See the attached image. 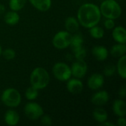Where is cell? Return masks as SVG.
I'll return each mask as SVG.
<instances>
[{"label":"cell","mask_w":126,"mask_h":126,"mask_svg":"<svg viewBox=\"0 0 126 126\" xmlns=\"http://www.w3.org/2000/svg\"><path fill=\"white\" fill-rule=\"evenodd\" d=\"M4 122L8 126H16L19 122V115L18 114L12 109H10L6 111L4 114Z\"/></svg>","instance_id":"5bb4252c"},{"label":"cell","mask_w":126,"mask_h":126,"mask_svg":"<svg viewBox=\"0 0 126 126\" xmlns=\"http://www.w3.org/2000/svg\"><path fill=\"white\" fill-rule=\"evenodd\" d=\"M70 69L72 75H73L75 78L80 79L86 75L88 70V66L84 60H77L72 63Z\"/></svg>","instance_id":"ba28073f"},{"label":"cell","mask_w":126,"mask_h":126,"mask_svg":"<svg viewBox=\"0 0 126 126\" xmlns=\"http://www.w3.org/2000/svg\"><path fill=\"white\" fill-rule=\"evenodd\" d=\"M83 43V37L80 33H78L72 36V40L69 46L71 47L72 51H74L75 49L82 47Z\"/></svg>","instance_id":"7402d4cb"},{"label":"cell","mask_w":126,"mask_h":126,"mask_svg":"<svg viewBox=\"0 0 126 126\" xmlns=\"http://www.w3.org/2000/svg\"><path fill=\"white\" fill-rule=\"evenodd\" d=\"M93 56L99 61H105L108 58V49L103 46H95L92 49Z\"/></svg>","instance_id":"4fadbf2b"},{"label":"cell","mask_w":126,"mask_h":126,"mask_svg":"<svg viewBox=\"0 0 126 126\" xmlns=\"http://www.w3.org/2000/svg\"><path fill=\"white\" fill-rule=\"evenodd\" d=\"M109 100V94L106 91H100L96 92L92 97V103L98 106H104Z\"/></svg>","instance_id":"8fae6325"},{"label":"cell","mask_w":126,"mask_h":126,"mask_svg":"<svg viewBox=\"0 0 126 126\" xmlns=\"http://www.w3.org/2000/svg\"><path fill=\"white\" fill-rule=\"evenodd\" d=\"M1 54H2L4 58L7 61L13 60L16 57V52L11 48H7V49H4L1 52Z\"/></svg>","instance_id":"4316f807"},{"label":"cell","mask_w":126,"mask_h":126,"mask_svg":"<svg viewBox=\"0 0 126 126\" xmlns=\"http://www.w3.org/2000/svg\"><path fill=\"white\" fill-rule=\"evenodd\" d=\"M101 18L100 8L92 3L83 4L78 11V21L86 28H91L97 25Z\"/></svg>","instance_id":"6da1fadb"},{"label":"cell","mask_w":126,"mask_h":126,"mask_svg":"<svg viewBox=\"0 0 126 126\" xmlns=\"http://www.w3.org/2000/svg\"><path fill=\"white\" fill-rule=\"evenodd\" d=\"M126 121L125 117H120L117 120V125L119 126H126Z\"/></svg>","instance_id":"4dcf8cb0"},{"label":"cell","mask_w":126,"mask_h":126,"mask_svg":"<svg viewBox=\"0 0 126 126\" xmlns=\"http://www.w3.org/2000/svg\"><path fill=\"white\" fill-rule=\"evenodd\" d=\"M1 52H2V49H1V45H0V56H1Z\"/></svg>","instance_id":"e575fe53"},{"label":"cell","mask_w":126,"mask_h":126,"mask_svg":"<svg viewBox=\"0 0 126 126\" xmlns=\"http://www.w3.org/2000/svg\"><path fill=\"white\" fill-rule=\"evenodd\" d=\"M119 95H120V97H122V98H124V97H126V89L125 86H123V87L120 89V91H119Z\"/></svg>","instance_id":"1f68e13d"},{"label":"cell","mask_w":126,"mask_h":126,"mask_svg":"<svg viewBox=\"0 0 126 126\" xmlns=\"http://www.w3.org/2000/svg\"><path fill=\"white\" fill-rule=\"evenodd\" d=\"M83 88V83L78 79V78H72L69 79L66 85V89L67 90L74 94H80Z\"/></svg>","instance_id":"30bf717a"},{"label":"cell","mask_w":126,"mask_h":126,"mask_svg":"<svg viewBox=\"0 0 126 126\" xmlns=\"http://www.w3.org/2000/svg\"><path fill=\"white\" fill-rule=\"evenodd\" d=\"M29 1L34 7L42 12L49 10L52 5L51 0H29Z\"/></svg>","instance_id":"9a60e30c"},{"label":"cell","mask_w":126,"mask_h":126,"mask_svg":"<svg viewBox=\"0 0 126 126\" xmlns=\"http://www.w3.org/2000/svg\"><path fill=\"white\" fill-rule=\"evenodd\" d=\"M100 126H114V124H112V123H108V122H106V121H105V122H103V123H100Z\"/></svg>","instance_id":"836d02e7"},{"label":"cell","mask_w":126,"mask_h":126,"mask_svg":"<svg viewBox=\"0 0 126 126\" xmlns=\"http://www.w3.org/2000/svg\"><path fill=\"white\" fill-rule=\"evenodd\" d=\"M24 114L31 120H36L44 114L42 107L35 102L27 103L24 106Z\"/></svg>","instance_id":"52a82bcc"},{"label":"cell","mask_w":126,"mask_h":126,"mask_svg":"<svg viewBox=\"0 0 126 126\" xmlns=\"http://www.w3.org/2000/svg\"><path fill=\"white\" fill-rule=\"evenodd\" d=\"M27 0H10L9 7L13 11H18L21 10L26 4Z\"/></svg>","instance_id":"603a6c76"},{"label":"cell","mask_w":126,"mask_h":126,"mask_svg":"<svg viewBox=\"0 0 126 126\" xmlns=\"http://www.w3.org/2000/svg\"><path fill=\"white\" fill-rule=\"evenodd\" d=\"M38 95V89L32 86H31L26 90L25 97L29 100H33L36 99Z\"/></svg>","instance_id":"d4e9b609"},{"label":"cell","mask_w":126,"mask_h":126,"mask_svg":"<svg viewBox=\"0 0 126 126\" xmlns=\"http://www.w3.org/2000/svg\"><path fill=\"white\" fill-rule=\"evenodd\" d=\"M104 26L106 29L108 30H111L113 29L115 26V23L114 21V19H111V18H106L104 21Z\"/></svg>","instance_id":"f546056e"},{"label":"cell","mask_w":126,"mask_h":126,"mask_svg":"<svg viewBox=\"0 0 126 126\" xmlns=\"http://www.w3.org/2000/svg\"><path fill=\"white\" fill-rule=\"evenodd\" d=\"M1 102L10 108H15L19 106L21 101V97L19 92L13 88L6 89L1 96Z\"/></svg>","instance_id":"277c9868"},{"label":"cell","mask_w":126,"mask_h":126,"mask_svg":"<svg viewBox=\"0 0 126 126\" xmlns=\"http://www.w3.org/2000/svg\"><path fill=\"white\" fill-rule=\"evenodd\" d=\"M4 12H5V7H4V6L0 4V16H1L2 14H4Z\"/></svg>","instance_id":"d6a6232c"},{"label":"cell","mask_w":126,"mask_h":126,"mask_svg":"<svg viewBox=\"0 0 126 126\" xmlns=\"http://www.w3.org/2000/svg\"><path fill=\"white\" fill-rule=\"evenodd\" d=\"M31 86L36 89H42L46 88L49 83V75L46 69L42 67L35 68L31 73L30 78Z\"/></svg>","instance_id":"3957f363"},{"label":"cell","mask_w":126,"mask_h":126,"mask_svg":"<svg viewBox=\"0 0 126 126\" xmlns=\"http://www.w3.org/2000/svg\"><path fill=\"white\" fill-rule=\"evenodd\" d=\"M117 69L119 75L123 78L126 79V55H123L120 57V59L117 63Z\"/></svg>","instance_id":"44dd1931"},{"label":"cell","mask_w":126,"mask_h":126,"mask_svg":"<svg viewBox=\"0 0 126 126\" xmlns=\"http://www.w3.org/2000/svg\"><path fill=\"white\" fill-rule=\"evenodd\" d=\"M73 52L75 55V58L77 60H84V58L86 57V55H87L86 49L84 47H83V46L75 49Z\"/></svg>","instance_id":"484cf974"},{"label":"cell","mask_w":126,"mask_h":126,"mask_svg":"<svg viewBox=\"0 0 126 126\" xmlns=\"http://www.w3.org/2000/svg\"><path fill=\"white\" fill-rule=\"evenodd\" d=\"M99 8L101 15L106 18L117 19L122 13L121 7L115 0H104Z\"/></svg>","instance_id":"7a4b0ae2"},{"label":"cell","mask_w":126,"mask_h":126,"mask_svg":"<svg viewBox=\"0 0 126 126\" xmlns=\"http://www.w3.org/2000/svg\"><path fill=\"white\" fill-rule=\"evenodd\" d=\"M41 123L42 125L47 126H51L52 124V119L48 115H42L41 117Z\"/></svg>","instance_id":"f1b7e54d"},{"label":"cell","mask_w":126,"mask_h":126,"mask_svg":"<svg viewBox=\"0 0 126 126\" xmlns=\"http://www.w3.org/2000/svg\"><path fill=\"white\" fill-rule=\"evenodd\" d=\"M126 44H118L114 45L111 49V55L115 58H120L126 54Z\"/></svg>","instance_id":"ffe728a7"},{"label":"cell","mask_w":126,"mask_h":126,"mask_svg":"<svg viewBox=\"0 0 126 126\" xmlns=\"http://www.w3.org/2000/svg\"><path fill=\"white\" fill-rule=\"evenodd\" d=\"M72 35L67 31H60L57 32L52 39L53 46L58 49L67 48L71 43Z\"/></svg>","instance_id":"8992f818"},{"label":"cell","mask_w":126,"mask_h":126,"mask_svg":"<svg viewBox=\"0 0 126 126\" xmlns=\"http://www.w3.org/2000/svg\"><path fill=\"white\" fill-rule=\"evenodd\" d=\"M79 22L75 17H68L65 21V28L69 32H76L79 30Z\"/></svg>","instance_id":"e0dca14e"},{"label":"cell","mask_w":126,"mask_h":126,"mask_svg":"<svg viewBox=\"0 0 126 126\" xmlns=\"http://www.w3.org/2000/svg\"><path fill=\"white\" fill-rule=\"evenodd\" d=\"M92 114L94 119L100 123H102L108 120V114L106 111V110H104L102 108L95 109Z\"/></svg>","instance_id":"d6986e66"},{"label":"cell","mask_w":126,"mask_h":126,"mask_svg":"<svg viewBox=\"0 0 126 126\" xmlns=\"http://www.w3.org/2000/svg\"><path fill=\"white\" fill-rule=\"evenodd\" d=\"M112 32L113 38L119 44H126V31L124 27L118 26L114 27Z\"/></svg>","instance_id":"7c38bea8"},{"label":"cell","mask_w":126,"mask_h":126,"mask_svg":"<svg viewBox=\"0 0 126 126\" xmlns=\"http://www.w3.org/2000/svg\"><path fill=\"white\" fill-rule=\"evenodd\" d=\"M87 83L89 88L92 90H97L103 86L104 78L100 73H94L89 77Z\"/></svg>","instance_id":"9c48e42d"},{"label":"cell","mask_w":126,"mask_h":126,"mask_svg":"<svg viewBox=\"0 0 126 126\" xmlns=\"http://www.w3.org/2000/svg\"><path fill=\"white\" fill-rule=\"evenodd\" d=\"M55 78L60 81H67L71 78L72 72L70 67L65 63H57L52 68Z\"/></svg>","instance_id":"5b68a950"},{"label":"cell","mask_w":126,"mask_h":126,"mask_svg":"<svg viewBox=\"0 0 126 126\" xmlns=\"http://www.w3.org/2000/svg\"><path fill=\"white\" fill-rule=\"evenodd\" d=\"M4 20L7 24L10 25V26H13V25H16V24L18 23V21L20 20V16L17 13L16 11L11 10L10 12H7L4 15Z\"/></svg>","instance_id":"ac0fdd59"},{"label":"cell","mask_w":126,"mask_h":126,"mask_svg":"<svg viewBox=\"0 0 126 126\" xmlns=\"http://www.w3.org/2000/svg\"><path fill=\"white\" fill-rule=\"evenodd\" d=\"M116 72V67L114 65H107L104 70H103V73L106 77H111Z\"/></svg>","instance_id":"83f0119b"},{"label":"cell","mask_w":126,"mask_h":126,"mask_svg":"<svg viewBox=\"0 0 126 126\" xmlns=\"http://www.w3.org/2000/svg\"><path fill=\"white\" fill-rule=\"evenodd\" d=\"M113 111L118 117H126V103L123 100H116L113 103Z\"/></svg>","instance_id":"2e32d148"},{"label":"cell","mask_w":126,"mask_h":126,"mask_svg":"<svg viewBox=\"0 0 126 126\" xmlns=\"http://www.w3.org/2000/svg\"><path fill=\"white\" fill-rule=\"evenodd\" d=\"M89 32L90 35L96 39H100L104 35V30L101 27L99 26H94L91 28H89Z\"/></svg>","instance_id":"cb8c5ba5"}]
</instances>
